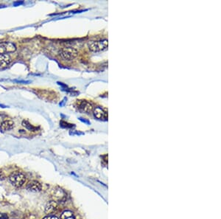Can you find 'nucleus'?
I'll return each instance as SVG.
<instances>
[{"mask_svg":"<svg viewBox=\"0 0 221 219\" xmlns=\"http://www.w3.org/2000/svg\"><path fill=\"white\" fill-rule=\"evenodd\" d=\"M60 219H75L73 213L71 211H64L60 215Z\"/></svg>","mask_w":221,"mask_h":219,"instance_id":"f8f14e48","label":"nucleus"},{"mask_svg":"<svg viewBox=\"0 0 221 219\" xmlns=\"http://www.w3.org/2000/svg\"><path fill=\"white\" fill-rule=\"evenodd\" d=\"M4 179H5L4 173H2V171H0V181L4 180Z\"/></svg>","mask_w":221,"mask_h":219,"instance_id":"a211bd4d","label":"nucleus"},{"mask_svg":"<svg viewBox=\"0 0 221 219\" xmlns=\"http://www.w3.org/2000/svg\"><path fill=\"white\" fill-rule=\"evenodd\" d=\"M11 62V58L8 54L0 55V69H4L7 67Z\"/></svg>","mask_w":221,"mask_h":219,"instance_id":"6e6552de","label":"nucleus"},{"mask_svg":"<svg viewBox=\"0 0 221 219\" xmlns=\"http://www.w3.org/2000/svg\"><path fill=\"white\" fill-rule=\"evenodd\" d=\"M43 219H58V218H57L56 216H55V215H48V216L44 217Z\"/></svg>","mask_w":221,"mask_h":219,"instance_id":"4468645a","label":"nucleus"},{"mask_svg":"<svg viewBox=\"0 0 221 219\" xmlns=\"http://www.w3.org/2000/svg\"><path fill=\"white\" fill-rule=\"evenodd\" d=\"M26 188L32 192H39L42 189V185L40 182L37 181H31L27 184Z\"/></svg>","mask_w":221,"mask_h":219,"instance_id":"0eeeda50","label":"nucleus"},{"mask_svg":"<svg viewBox=\"0 0 221 219\" xmlns=\"http://www.w3.org/2000/svg\"><path fill=\"white\" fill-rule=\"evenodd\" d=\"M21 4H23V2H16L13 3V5L14 6H17V5H19Z\"/></svg>","mask_w":221,"mask_h":219,"instance_id":"6ab92c4d","label":"nucleus"},{"mask_svg":"<svg viewBox=\"0 0 221 219\" xmlns=\"http://www.w3.org/2000/svg\"><path fill=\"white\" fill-rule=\"evenodd\" d=\"M22 125L24 127V128H26L27 129H28V130L30 131H33V132H34V131L36 130V128H35L33 125L30 124L29 122L27 121V120H24V121L22 122Z\"/></svg>","mask_w":221,"mask_h":219,"instance_id":"ddd939ff","label":"nucleus"},{"mask_svg":"<svg viewBox=\"0 0 221 219\" xmlns=\"http://www.w3.org/2000/svg\"><path fill=\"white\" fill-rule=\"evenodd\" d=\"M10 181L12 184L16 187H21L25 184L26 182V176L24 174L19 171H15L10 176Z\"/></svg>","mask_w":221,"mask_h":219,"instance_id":"f257e3e1","label":"nucleus"},{"mask_svg":"<svg viewBox=\"0 0 221 219\" xmlns=\"http://www.w3.org/2000/svg\"><path fill=\"white\" fill-rule=\"evenodd\" d=\"M16 50V46L15 44L12 42H0V55L8 53H13Z\"/></svg>","mask_w":221,"mask_h":219,"instance_id":"20e7f679","label":"nucleus"},{"mask_svg":"<svg viewBox=\"0 0 221 219\" xmlns=\"http://www.w3.org/2000/svg\"><path fill=\"white\" fill-rule=\"evenodd\" d=\"M15 82H17V83H23V84H28L30 83V80H14Z\"/></svg>","mask_w":221,"mask_h":219,"instance_id":"dca6fc26","label":"nucleus"},{"mask_svg":"<svg viewBox=\"0 0 221 219\" xmlns=\"http://www.w3.org/2000/svg\"><path fill=\"white\" fill-rule=\"evenodd\" d=\"M108 42L107 39L90 42L89 43V49L92 52H100L108 47Z\"/></svg>","mask_w":221,"mask_h":219,"instance_id":"7ed1b4c3","label":"nucleus"},{"mask_svg":"<svg viewBox=\"0 0 221 219\" xmlns=\"http://www.w3.org/2000/svg\"><path fill=\"white\" fill-rule=\"evenodd\" d=\"M14 127V122L12 120H6L2 123L1 128L3 131H9L11 130Z\"/></svg>","mask_w":221,"mask_h":219,"instance_id":"9d476101","label":"nucleus"},{"mask_svg":"<svg viewBox=\"0 0 221 219\" xmlns=\"http://www.w3.org/2000/svg\"><path fill=\"white\" fill-rule=\"evenodd\" d=\"M8 215L5 214V213H0V219H8Z\"/></svg>","mask_w":221,"mask_h":219,"instance_id":"2eb2a0df","label":"nucleus"},{"mask_svg":"<svg viewBox=\"0 0 221 219\" xmlns=\"http://www.w3.org/2000/svg\"><path fill=\"white\" fill-rule=\"evenodd\" d=\"M79 119H80V120H81V121L83 122V123H86V124H88V125L90 124V122L88 121V120H85V119H83V118H81V117L79 118Z\"/></svg>","mask_w":221,"mask_h":219,"instance_id":"f3484780","label":"nucleus"},{"mask_svg":"<svg viewBox=\"0 0 221 219\" xmlns=\"http://www.w3.org/2000/svg\"><path fill=\"white\" fill-rule=\"evenodd\" d=\"M59 55L65 61H72L78 55V51L75 48L64 47L60 50Z\"/></svg>","mask_w":221,"mask_h":219,"instance_id":"f03ea898","label":"nucleus"},{"mask_svg":"<svg viewBox=\"0 0 221 219\" xmlns=\"http://www.w3.org/2000/svg\"><path fill=\"white\" fill-rule=\"evenodd\" d=\"M93 114L94 117H96L98 120H108V113L102 108L97 106L94 108L93 110Z\"/></svg>","mask_w":221,"mask_h":219,"instance_id":"39448f33","label":"nucleus"},{"mask_svg":"<svg viewBox=\"0 0 221 219\" xmlns=\"http://www.w3.org/2000/svg\"><path fill=\"white\" fill-rule=\"evenodd\" d=\"M58 209V204L55 202H50L47 204L45 207V213L47 214H53Z\"/></svg>","mask_w":221,"mask_h":219,"instance_id":"1a4fd4ad","label":"nucleus"},{"mask_svg":"<svg viewBox=\"0 0 221 219\" xmlns=\"http://www.w3.org/2000/svg\"><path fill=\"white\" fill-rule=\"evenodd\" d=\"M79 109H81L82 112L85 113V114H87L93 112L94 110L93 105H92L90 102L87 101V100H83V101L80 103Z\"/></svg>","mask_w":221,"mask_h":219,"instance_id":"423d86ee","label":"nucleus"},{"mask_svg":"<svg viewBox=\"0 0 221 219\" xmlns=\"http://www.w3.org/2000/svg\"><path fill=\"white\" fill-rule=\"evenodd\" d=\"M50 93L51 91H49L47 90H39L37 91V94L38 95L39 97H41L42 98H44V99H46V98H48L49 100H51V98H49V95H51Z\"/></svg>","mask_w":221,"mask_h":219,"instance_id":"9b49d317","label":"nucleus"}]
</instances>
